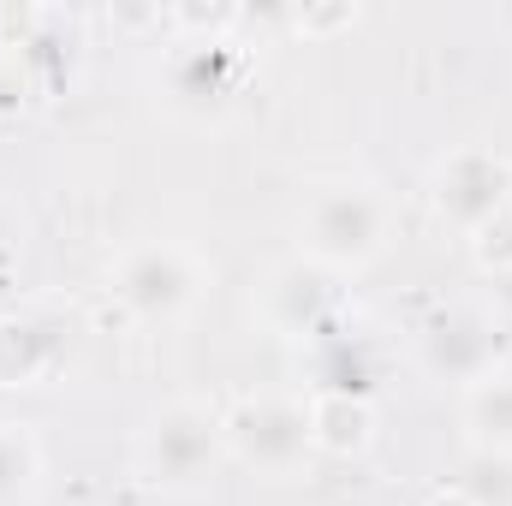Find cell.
<instances>
[{
  "label": "cell",
  "mask_w": 512,
  "mask_h": 506,
  "mask_svg": "<svg viewBox=\"0 0 512 506\" xmlns=\"http://www.w3.org/2000/svg\"><path fill=\"white\" fill-rule=\"evenodd\" d=\"M471 251H477V262H483L489 274L512 268V215H501L489 233H477V239H471Z\"/></svg>",
  "instance_id": "16"
},
{
  "label": "cell",
  "mask_w": 512,
  "mask_h": 506,
  "mask_svg": "<svg viewBox=\"0 0 512 506\" xmlns=\"http://www.w3.org/2000/svg\"><path fill=\"white\" fill-rule=\"evenodd\" d=\"M304 352H310V376H316L304 393H364V399H376L382 358H376L370 334H358L352 322H340L334 334H322V340L304 346Z\"/></svg>",
  "instance_id": "11"
},
{
  "label": "cell",
  "mask_w": 512,
  "mask_h": 506,
  "mask_svg": "<svg viewBox=\"0 0 512 506\" xmlns=\"http://www.w3.org/2000/svg\"><path fill=\"white\" fill-rule=\"evenodd\" d=\"M42 483H48L42 435L18 417H0V506H36Z\"/></svg>",
  "instance_id": "13"
},
{
  "label": "cell",
  "mask_w": 512,
  "mask_h": 506,
  "mask_svg": "<svg viewBox=\"0 0 512 506\" xmlns=\"http://www.w3.org/2000/svg\"><path fill=\"white\" fill-rule=\"evenodd\" d=\"M393 239H399V203L382 179H364V173L316 179L292 221V245H298L292 256L328 268L334 280L376 268Z\"/></svg>",
  "instance_id": "1"
},
{
  "label": "cell",
  "mask_w": 512,
  "mask_h": 506,
  "mask_svg": "<svg viewBox=\"0 0 512 506\" xmlns=\"http://www.w3.org/2000/svg\"><path fill=\"white\" fill-rule=\"evenodd\" d=\"M310 399V447L316 459H364L376 447L382 411L364 393H304Z\"/></svg>",
  "instance_id": "10"
},
{
  "label": "cell",
  "mask_w": 512,
  "mask_h": 506,
  "mask_svg": "<svg viewBox=\"0 0 512 506\" xmlns=\"http://www.w3.org/2000/svg\"><path fill=\"white\" fill-rule=\"evenodd\" d=\"M227 423V459L239 471H251L262 483H292L298 471H310L316 447H310V399L304 393H239L221 405Z\"/></svg>",
  "instance_id": "5"
},
{
  "label": "cell",
  "mask_w": 512,
  "mask_h": 506,
  "mask_svg": "<svg viewBox=\"0 0 512 506\" xmlns=\"http://www.w3.org/2000/svg\"><path fill=\"white\" fill-rule=\"evenodd\" d=\"M72 364V322L54 304L0 310V393H42Z\"/></svg>",
  "instance_id": "9"
},
{
  "label": "cell",
  "mask_w": 512,
  "mask_h": 506,
  "mask_svg": "<svg viewBox=\"0 0 512 506\" xmlns=\"http://www.w3.org/2000/svg\"><path fill=\"white\" fill-rule=\"evenodd\" d=\"M256 316L268 334L292 340V346H316L322 334H334L346 322V280H334L328 268L286 256L268 268L262 292H256Z\"/></svg>",
  "instance_id": "8"
},
{
  "label": "cell",
  "mask_w": 512,
  "mask_h": 506,
  "mask_svg": "<svg viewBox=\"0 0 512 506\" xmlns=\"http://www.w3.org/2000/svg\"><path fill=\"white\" fill-rule=\"evenodd\" d=\"M215 268L209 256L185 239H137L114 256L108 268V292L137 328H179L197 316V304L209 298Z\"/></svg>",
  "instance_id": "3"
},
{
  "label": "cell",
  "mask_w": 512,
  "mask_h": 506,
  "mask_svg": "<svg viewBox=\"0 0 512 506\" xmlns=\"http://www.w3.org/2000/svg\"><path fill=\"white\" fill-rule=\"evenodd\" d=\"M459 429H465L471 453L512 459V370L477 381L471 393H459Z\"/></svg>",
  "instance_id": "12"
},
{
  "label": "cell",
  "mask_w": 512,
  "mask_h": 506,
  "mask_svg": "<svg viewBox=\"0 0 512 506\" xmlns=\"http://www.w3.org/2000/svg\"><path fill=\"white\" fill-rule=\"evenodd\" d=\"M286 18H292L298 36L328 42V36H340V30H358V24H364V6H352V0H340V6H292Z\"/></svg>",
  "instance_id": "15"
},
{
  "label": "cell",
  "mask_w": 512,
  "mask_h": 506,
  "mask_svg": "<svg viewBox=\"0 0 512 506\" xmlns=\"http://www.w3.org/2000/svg\"><path fill=\"white\" fill-rule=\"evenodd\" d=\"M512 358V328L489 304H441L417 328V370L441 387L471 393L477 381L501 376Z\"/></svg>",
  "instance_id": "6"
},
{
  "label": "cell",
  "mask_w": 512,
  "mask_h": 506,
  "mask_svg": "<svg viewBox=\"0 0 512 506\" xmlns=\"http://www.w3.org/2000/svg\"><path fill=\"white\" fill-rule=\"evenodd\" d=\"M0 30H6V18H0Z\"/></svg>",
  "instance_id": "19"
},
{
  "label": "cell",
  "mask_w": 512,
  "mask_h": 506,
  "mask_svg": "<svg viewBox=\"0 0 512 506\" xmlns=\"http://www.w3.org/2000/svg\"><path fill=\"white\" fill-rule=\"evenodd\" d=\"M459 489H465L477 506H512V459L471 453V471L459 477Z\"/></svg>",
  "instance_id": "14"
},
{
  "label": "cell",
  "mask_w": 512,
  "mask_h": 506,
  "mask_svg": "<svg viewBox=\"0 0 512 506\" xmlns=\"http://www.w3.org/2000/svg\"><path fill=\"white\" fill-rule=\"evenodd\" d=\"M227 465L233 459H227L221 405L197 399V393H173V399L149 405L143 423H137V435H131V471H137V483L155 489V495H173V501L209 495Z\"/></svg>",
  "instance_id": "2"
},
{
  "label": "cell",
  "mask_w": 512,
  "mask_h": 506,
  "mask_svg": "<svg viewBox=\"0 0 512 506\" xmlns=\"http://www.w3.org/2000/svg\"><path fill=\"white\" fill-rule=\"evenodd\" d=\"M429 209L447 233L477 239L512 215V161L495 143H459L429 167Z\"/></svg>",
  "instance_id": "7"
},
{
  "label": "cell",
  "mask_w": 512,
  "mask_h": 506,
  "mask_svg": "<svg viewBox=\"0 0 512 506\" xmlns=\"http://www.w3.org/2000/svg\"><path fill=\"white\" fill-rule=\"evenodd\" d=\"M256 72V54L245 36H167V54L155 66V96L185 126H215L239 108Z\"/></svg>",
  "instance_id": "4"
},
{
  "label": "cell",
  "mask_w": 512,
  "mask_h": 506,
  "mask_svg": "<svg viewBox=\"0 0 512 506\" xmlns=\"http://www.w3.org/2000/svg\"><path fill=\"white\" fill-rule=\"evenodd\" d=\"M489 310L501 316L512 328V268H501V274H489Z\"/></svg>",
  "instance_id": "17"
},
{
  "label": "cell",
  "mask_w": 512,
  "mask_h": 506,
  "mask_svg": "<svg viewBox=\"0 0 512 506\" xmlns=\"http://www.w3.org/2000/svg\"><path fill=\"white\" fill-rule=\"evenodd\" d=\"M423 506H477V501H471L459 483H441V489H429V501H423Z\"/></svg>",
  "instance_id": "18"
}]
</instances>
